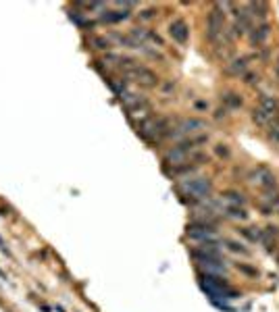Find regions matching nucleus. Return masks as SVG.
<instances>
[{"instance_id": "obj_11", "label": "nucleus", "mask_w": 279, "mask_h": 312, "mask_svg": "<svg viewBox=\"0 0 279 312\" xmlns=\"http://www.w3.org/2000/svg\"><path fill=\"white\" fill-rule=\"evenodd\" d=\"M221 102H223V106H225L227 111H236V108H242L244 100H242V96H239L238 92L227 90V92L221 94Z\"/></svg>"}, {"instance_id": "obj_4", "label": "nucleus", "mask_w": 279, "mask_h": 312, "mask_svg": "<svg viewBox=\"0 0 279 312\" xmlns=\"http://www.w3.org/2000/svg\"><path fill=\"white\" fill-rule=\"evenodd\" d=\"M202 129H208V125L204 119H198V117H188V119H181L179 123L175 125V127L169 129L167 137H173V139H185V137H192L196 136L198 131Z\"/></svg>"}, {"instance_id": "obj_21", "label": "nucleus", "mask_w": 279, "mask_h": 312, "mask_svg": "<svg viewBox=\"0 0 279 312\" xmlns=\"http://www.w3.org/2000/svg\"><path fill=\"white\" fill-rule=\"evenodd\" d=\"M229 250H234V252H239V254H250L248 252V248H244L242 244H238V241H225Z\"/></svg>"}, {"instance_id": "obj_14", "label": "nucleus", "mask_w": 279, "mask_h": 312, "mask_svg": "<svg viewBox=\"0 0 279 312\" xmlns=\"http://www.w3.org/2000/svg\"><path fill=\"white\" fill-rule=\"evenodd\" d=\"M277 117H279V115H271V113H267V111H262L260 106L252 111V121L257 123V125H260V127H269V125L277 119Z\"/></svg>"}, {"instance_id": "obj_16", "label": "nucleus", "mask_w": 279, "mask_h": 312, "mask_svg": "<svg viewBox=\"0 0 279 312\" xmlns=\"http://www.w3.org/2000/svg\"><path fill=\"white\" fill-rule=\"evenodd\" d=\"M129 17V11L123 9V11H102L100 15V21L102 23H121Z\"/></svg>"}, {"instance_id": "obj_27", "label": "nucleus", "mask_w": 279, "mask_h": 312, "mask_svg": "<svg viewBox=\"0 0 279 312\" xmlns=\"http://www.w3.org/2000/svg\"><path fill=\"white\" fill-rule=\"evenodd\" d=\"M275 73H277V77H279V58H277V62H275Z\"/></svg>"}, {"instance_id": "obj_26", "label": "nucleus", "mask_w": 279, "mask_h": 312, "mask_svg": "<svg viewBox=\"0 0 279 312\" xmlns=\"http://www.w3.org/2000/svg\"><path fill=\"white\" fill-rule=\"evenodd\" d=\"M217 152H219L221 156H229V150H227V146H223V144H219V146H217Z\"/></svg>"}, {"instance_id": "obj_20", "label": "nucleus", "mask_w": 279, "mask_h": 312, "mask_svg": "<svg viewBox=\"0 0 279 312\" xmlns=\"http://www.w3.org/2000/svg\"><path fill=\"white\" fill-rule=\"evenodd\" d=\"M267 137H269V142L271 144H275L279 146V117L269 125V131H267Z\"/></svg>"}, {"instance_id": "obj_9", "label": "nucleus", "mask_w": 279, "mask_h": 312, "mask_svg": "<svg viewBox=\"0 0 279 312\" xmlns=\"http://www.w3.org/2000/svg\"><path fill=\"white\" fill-rule=\"evenodd\" d=\"M169 36H171L177 44H185L188 42V38H190L188 23H185L183 19H175L171 25H169Z\"/></svg>"}, {"instance_id": "obj_10", "label": "nucleus", "mask_w": 279, "mask_h": 312, "mask_svg": "<svg viewBox=\"0 0 279 312\" xmlns=\"http://www.w3.org/2000/svg\"><path fill=\"white\" fill-rule=\"evenodd\" d=\"M269 36H271V25L269 23H260V25H254L250 29L248 40H250L252 46H260V44H265L269 40Z\"/></svg>"}, {"instance_id": "obj_1", "label": "nucleus", "mask_w": 279, "mask_h": 312, "mask_svg": "<svg viewBox=\"0 0 279 312\" xmlns=\"http://www.w3.org/2000/svg\"><path fill=\"white\" fill-rule=\"evenodd\" d=\"M169 119L167 117H144L138 123V136H142L146 142H157L162 136L169 134Z\"/></svg>"}, {"instance_id": "obj_2", "label": "nucleus", "mask_w": 279, "mask_h": 312, "mask_svg": "<svg viewBox=\"0 0 279 312\" xmlns=\"http://www.w3.org/2000/svg\"><path fill=\"white\" fill-rule=\"evenodd\" d=\"M179 192L183 196H190L192 200H204L211 196L213 183L206 177H188L179 183Z\"/></svg>"}, {"instance_id": "obj_13", "label": "nucleus", "mask_w": 279, "mask_h": 312, "mask_svg": "<svg viewBox=\"0 0 279 312\" xmlns=\"http://www.w3.org/2000/svg\"><path fill=\"white\" fill-rule=\"evenodd\" d=\"M246 11L250 17H257V19H262V23H265L267 19V13H269V4L267 2H248L246 4Z\"/></svg>"}, {"instance_id": "obj_15", "label": "nucleus", "mask_w": 279, "mask_h": 312, "mask_svg": "<svg viewBox=\"0 0 279 312\" xmlns=\"http://www.w3.org/2000/svg\"><path fill=\"white\" fill-rule=\"evenodd\" d=\"M221 202H225V206H242L246 204V196L242 192H225L221 194Z\"/></svg>"}, {"instance_id": "obj_8", "label": "nucleus", "mask_w": 279, "mask_h": 312, "mask_svg": "<svg viewBox=\"0 0 279 312\" xmlns=\"http://www.w3.org/2000/svg\"><path fill=\"white\" fill-rule=\"evenodd\" d=\"M127 77V79H134L136 83H140V85H146V88H154V85L159 83V77L154 75L148 67H142V65H138V67H134L131 71H127V73H123Z\"/></svg>"}, {"instance_id": "obj_12", "label": "nucleus", "mask_w": 279, "mask_h": 312, "mask_svg": "<svg viewBox=\"0 0 279 312\" xmlns=\"http://www.w3.org/2000/svg\"><path fill=\"white\" fill-rule=\"evenodd\" d=\"M246 69H248V60L246 58H231L225 65V73L234 75V77H239V75L246 73Z\"/></svg>"}, {"instance_id": "obj_17", "label": "nucleus", "mask_w": 279, "mask_h": 312, "mask_svg": "<svg viewBox=\"0 0 279 312\" xmlns=\"http://www.w3.org/2000/svg\"><path fill=\"white\" fill-rule=\"evenodd\" d=\"M262 111H267L271 115H279V102L273 96H260V104H259Z\"/></svg>"}, {"instance_id": "obj_3", "label": "nucleus", "mask_w": 279, "mask_h": 312, "mask_svg": "<svg viewBox=\"0 0 279 312\" xmlns=\"http://www.w3.org/2000/svg\"><path fill=\"white\" fill-rule=\"evenodd\" d=\"M225 6L215 4V9L206 17V40L213 44H219V40L225 34Z\"/></svg>"}, {"instance_id": "obj_22", "label": "nucleus", "mask_w": 279, "mask_h": 312, "mask_svg": "<svg viewBox=\"0 0 279 312\" xmlns=\"http://www.w3.org/2000/svg\"><path fill=\"white\" fill-rule=\"evenodd\" d=\"M242 77H244V83H248V85H252V83H259V79H260V77H259L257 73H244Z\"/></svg>"}, {"instance_id": "obj_25", "label": "nucleus", "mask_w": 279, "mask_h": 312, "mask_svg": "<svg viewBox=\"0 0 279 312\" xmlns=\"http://www.w3.org/2000/svg\"><path fill=\"white\" fill-rule=\"evenodd\" d=\"M239 271H244V273H248V275H252V277H257V275H259L257 271L250 269V267H246V264H239Z\"/></svg>"}, {"instance_id": "obj_23", "label": "nucleus", "mask_w": 279, "mask_h": 312, "mask_svg": "<svg viewBox=\"0 0 279 312\" xmlns=\"http://www.w3.org/2000/svg\"><path fill=\"white\" fill-rule=\"evenodd\" d=\"M152 17H157V9H146L140 13V19H152Z\"/></svg>"}, {"instance_id": "obj_19", "label": "nucleus", "mask_w": 279, "mask_h": 312, "mask_svg": "<svg viewBox=\"0 0 279 312\" xmlns=\"http://www.w3.org/2000/svg\"><path fill=\"white\" fill-rule=\"evenodd\" d=\"M90 44L94 46V48H98V50H108L113 46V42H111V38H106V36H94L90 40Z\"/></svg>"}, {"instance_id": "obj_24", "label": "nucleus", "mask_w": 279, "mask_h": 312, "mask_svg": "<svg viewBox=\"0 0 279 312\" xmlns=\"http://www.w3.org/2000/svg\"><path fill=\"white\" fill-rule=\"evenodd\" d=\"M229 113H227V108L225 106H221V108H217V113H215V119H225Z\"/></svg>"}, {"instance_id": "obj_18", "label": "nucleus", "mask_w": 279, "mask_h": 312, "mask_svg": "<svg viewBox=\"0 0 279 312\" xmlns=\"http://www.w3.org/2000/svg\"><path fill=\"white\" fill-rule=\"evenodd\" d=\"M223 213H225V216H229V218H236V221H246L248 218L246 208H242V206H225Z\"/></svg>"}, {"instance_id": "obj_7", "label": "nucleus", "mask_w": 279, "mask_h": 312, "mask_svg": "<svg viewBox=\"0 0 279 312\" xmlns=\"http://www.w3.org/2000/svg\"><path fill=\"white\" fill-rule=\"evenodd\" d=\"M188 237L200 244H217L219 233L215 231L213 225H202V223H192L188 227Z\"/></svg>"}, {"instance_id": "obj_6", "label": "nucleus", "mask_w": 279, "mask_h": 312, "mask_svg": "<svg viewBox=\"0 0 279 312\" xmlns=\"http://www.w3.org/2000/svg\"><path fill=\"white\" fill-rule=\"evenodd\" d=\"M121 98V104L123 108L127 111L129 117H134V115H146L150 111V102H148V98L146 96H140V94H129L125 92Z\"/></svg>"}, {"instance_id": "obj_5", "label": "nucleus", "mask_w": 279, "mask_h": 312, "mask_svg": "<svg viewBox=\"0 0 279 312\" xmlns=\"http://www.w3.org/2000/svg\"><path fill=\"white\" fill-rule=\"evenodd\" d=\"M248 181H250L252 185L260 187V190H265V192L275 190V185H277V179L273 175V171H271L269 167H265V165L254 167L250 173H248Z\"/></svg>"}]
</instances>
